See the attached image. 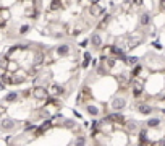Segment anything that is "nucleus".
Returning <instances> with one entry per match:
<instances>
[{"instance_id": "obj_26", "label": "nucleus", "mask_w": 165, "mask_h": 146, "mask_svg": "<svg viewBox=\"0 0 165 146\" xmlns=\"http://www.w3.org/2000/svg\"><path fill=\"white\" fill-rule=\"evenodd\" d=\"M157 146H165V140H160V141H159V144Z\"/></svg>"}, {"instance_id": "obj_22", "label": "nucleus", "mask_w": 165, "mask_h": 146, "mask_svg": "<svg viewBox=\"0 0 165 146\" xmlns=\"http://www.w3.org/2000/svg\"><path fill=\"white\" fill-rule=\"evenodd\" d=\"M29 31H31V26H29V25H21L18 33H20V36H24V34H28Z\"/></svg>"}, {"instance_id": "obj_27", "label": "nucleus", "mask_w": 165, "mask_h": 146, "mask_svg": "<svg viewBox=\"0 0 165 146\" xmlns=\"http://www.w3.org/2000/svg\"><path fill=\"white\" fill-rule=\"evenodd\" d=\"M0 89H5V85H3L2 81H0Z\"/></svg>"}, {"instance_id": "obj_19", "label": "nucleus", "mask_w": 165, "mask_h": 146, "mask_svg": "<svg viewBox=\"0 0 165 146\" xmlns=\"http://www.w3.org/2000/svg\"><path fill=\"white\" fill-rule=\"evenodd\" d=\"M149 23H151L149 13H143V15H141V18H139V25H141V26H147Z\"/></svg>"}, {"instance_id": "obj_24", "label": "nucleus", "mask_w": 165, "mask_h": 146, "mask_svg": "<svg viewBox=\"0 0 165 146\" xmlns=\"http://www.w3.org/2000/svg\"><path fill=\"white\" fill-rule=\"evenodd\" d=\"M89 3L91 5H97V3H100V0H89Z\"/></svg>"}, {"instance_id": "obj_21", "label": "nucleus", "mask_w": 165, "mask_h": 146, "mask_svg": "<svg viewBox=\"0 0 165 146\" xmlns=\"http://www.w3.org/2000/svg\"><path fill=\"white\" fill-rule=\"evenodd\" d=\"M159 125H160V119H159V117H154V119L147 120V127H149V128H156Z\"/></svg>"}, {"instance_id": "obj_25", "label": "nucleus", "mask_w": 165, "mask_h": 146, "mask_svg": "<svg viewBox=\"0 0 165 146\" xmlns=\"http://www.w3.org/2000/svg\"><path fill=\"white\" fill-rule=\"evenodd\" d=\"M133 3L134 5H141V3H143V0H133Z\"/></svg>"}, {"instance_id": "obj_4", "label": "nucleus", "mask_w": 165, "mask_h": 146, "mask_svg": "<svg viewBox=\"0 0 165 146\" xmlns=\"http://www.w3.org/2000/svg\"><path fill=\"white\" fill-rule=\"evenodd\" d=\"M16 127V120L11 117H2L0 119V130L2 132H11Z\"/></svg>"}, {"instance_id": "obj_23", "label": "nucleus", "mask_w": 165, "mask_h": 146, "mask_svg": "<svg viewBox=\"0 0 165 146\" xmlns=\"http://www.w3.org/2000/svg\"><path fill=\"white\" fill-rule=\"evenodd\" d=\"M31 91H32V89H24V91L20 93V96H21V98H29V96H31Z\"/></svg>"}, {"instance_id": "obj_2", "label": "nucleus", "mask_w": 165, "mask_h": 146, "mask_svg": "<svg viewBox=\"0 0 165 146\" xmlns=\"http://www.w3.org/2000/svg\"><path fill=\"white\" fill-rule=\"evenodd\" d=\"M45 65V52L44 50H36L34 54V60H32V70L39 71Z\"/></svg>"}, {"instance_id": "obj_14", "label": "nucleus", "mask_w": 165, "mask_h": 146, "mask_svg": "<svg viewBox=\"0 0 165 146\" xmlns=\"http://www.w3.org/2000/svg\"><path fill=\"white\" fill-rule=\"evenodd\" d=\"M62 128H65V130H75L76 128V120L75 119H63V122H62Z\"/></svg>"}, {"instance_id": "obj_18", "label": "nucleus", "mask_w": 165, "mask_h": 146, "mask_svg": "<svg viewBox=\"0 0 165 146\" xmlns=\"http://www.w3.org/2000/svg\"><path fill=\"white\" fill-rule=\"evenodd\" d=\"M8 63H10V57H7V55H2V57H0V68H2L3 71H7Z\"/></svg>"}, {"instance_id": "obj_16", "label": "nucleus", "mask_w": 165, "mask_h": 146, "mask_svg": "<svg viewBox=\"0 0 165 146\" xmlns=\"http://www.w3.org/2000/svg\"><path fill=\"white\" fill-rule=\"evenodd\" d=\"M73 146H86V136L84 135H78L73 141Z\"/></svg>"}, {"instance_id": "obj_3", "label": "nucleus", "mask_w": 165, "mask_h": 146, "mask_svg": "<svg viewBox=\"0 0 165 146\" xmlns=\"http://www.w3.org/2000/svg\"><path fill=\"white\" fill-rule=\"evenodd\" d=\"M126 104H128V101L123 96H115L112 99V102H110V107H112V110L120 112V110H123L125 107H126Z\"/></svg>"}, {"instance_id": "obj_9", "label": "nucleus", "mask_w": 165, "mask_h": 146, "mask_svg": "<svg viewBox=\"0 0 165 146\" xmlns=\"http://www.w3.org/2000/svg\"><path fill=\"white\" fill-rule=\"evenodd\" d=\"M88 12H89V15L92 16V18H99V16H104V13H105L100 3H97V5H89Z\"/></svg>"}, {"instance_id": "obj_15", "label": "nucleus", "mask_w": 165, "mask_h": 146, "mask_svg": "<svg viewBox=\"0 0 165 146\" xmlns=\"http://www.w3.org/2000/svg\"><path fill=\"white\" fill-rule=\"evenodd\" d=\"M91 60H92V54L89 52V50H86V52L83 54V63H81V68H88Z\"/></svg>"}, {"instance_id": "obj_17", "label": "nucleus", "mask_w": 165, "mask_h": 146, "mask_svg": "<svg viewBox=\"0 0 165 146\" xmlns=\"http://www.w3.org/2000/svg\"><path fill=\"white\" fill-rule=\"evenodd\" d=\"M109 21H110V15H105V13H104V20H100V21H99L97 29H104V28H107Z\"/></svg>"}, {"instance_id": "obj_28", "label": "nucleus", "mask_w": 165, "mask_h": 146, "mask_svg": "<svg viewBox=\"0 0 165 146\" xmlns=\"http://www.w3.org/2000/svg\"><path fill=\"white\" fill-rule=\"evenodd\" d=\"M21 2H28V0H21Z\"/></svg>"}, {"instance_id": "obj_8", "label": "nucleus", "mask_w": 165, "mask_h": 146, "mask_svg": "<svg viewBox=\"0 0 165 146\" xmlns=\"http://www.w3.org/2000/svg\"><path fill=\"white\" fill-rule=\"evenodd\" d=\"M55 54L58 55V57H68V55L71 54V46L70 44H60V46H57L55 49Z\"/></svg>"}, {"instance_id": "obj_12", "label": "nucleus", "mask_w": 165, "mask_h": 146, "mask_svg": "<svg viewBox=\"0 0 165 146\" xmlns=\"http://www.w3.org/2000/svg\"><path fill=\"white\" fill-rule=\"evenodd\" d=\"M138 110H139V114H143V115H149V114H152V106L147 104V102H141L138 106Z\"/></svg>"}, {"instance_id": "obj_11", "label": "nucleus", "mask_w": 165, "mask_h": 146, "mask_svg": "<svg viewBox=\"0 0 165 146\" xmlns=\"http://www.w3.org/2000/svg\"><path fill=\"white\" fill-rule=\"evenodd\" d=\"M86 114H88L89 117H99V114H100V109H99L96 104H91V102H88V106H86Z\"/></svg>"}, {"instance_id": "obj_20", "label": "nucleus", "mask_w": 165, "mask_h": 146, "mask_svg": "<svg viewBox=\"0 0 165 146\" xmlns=\"http://www.w3.org/2000/svg\"><path fill=\"white\" fill-rule=\"evenodd\" d=\"M96 71H97L99 75L105 76L107 73H109V68H107V67H105V65H104V63H102V62H100V65H97V67H96Z\"/></svg>"}, {"instance_id": "obj_5", "label": "nucleus", "mask_w": 165, "mask_h": 146, "mask_svg": "<svg viewBox=\"0 0 165 146\" xmlns=\"http://www.w3.org/2000/svg\"><path fill=\"white\" fill-rule=\"evenodd\" d=\"M89 44H91L94 49H102V46H104V37H102V34H100L99 31H94L92 34H91Z\"/></svg>"}, {"instance_id": "obj_7", "label": "nucleus", "mask_w": 165, "mask_h": 146, "mask_svg": "<svg viewBox=\"0 0 165 146\" xmlns=\"http://www.w3.org/2000/svg\"><path fill=\"white\" fill-rule=\"evenodd\" d=\"M107 122H110V123H120V125H123V123H126V117H125L123 114H120V112H112V114H109L105 117Z\"/></svg>"}, {"instance_id": "obj_6", "label": "nucleus", "mask_w": 165, "mask_h": 146, "mask_svg": "<svg viewBox=\"0 0 165 146\" xmlns=\"http://www.w3.org/2000/svg\"><path fill=\"white\" fill-rule=\"evenodd\" d=\"M31 96L34 99H39V101H45L49 98V93H47V88H44V86H36L31 91Z\"/></svg>"}, {"instance_id": "obj_10", "label": "nucleus", "mask_w": 165, "mask_h": 146, "mask_svg": "<svg viewBox=\"0 0 165 146\" xmlns=\"http://www.w3.org/2000/svg\"><path fill=\"white\" fill-rule=\"evenodd\" d=\"M11 18V13L7 7H0V28H5V23Z\"/></svg>"}, {"instance_id": "obj_1", "label": "nucleus", "mask_w": 165, "mask_h": 146, "mask_svg": "<svg viewBox=\"0 0 165 146\" xmlns=\"http://www.w3.org/2000/svg\"><path fill=\"white\" fill-rule=\"evenodd\" d=\"M47 93H49V96H52V98H62L66 94V89L63 86H60L58 83H50L47 86Z\"/></svg>"}, {"instance_id": "obj_13", "label": "nucleus", "mask_w": 165, "mask_h": 146, "mask_svg": "<svg viewBox=\"0 0 165 146\" xmlns=\"http://www.w3.org/2000/svg\"><path fill=\"white\" fill-rule=\"evenodd\" d=\"M18 98H20V93H18V91H10V93L5 94L3 101L10 104V102H16V101H18Z\"/></svg>"}]
</instances>
